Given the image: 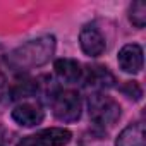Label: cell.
<instances>
[{
  "instance_id": "1",
  "label": "cell",
  "mask_w": 146,
  "mask_h": 146,
  "mask_svg": "<svg viewBox=\"0 0 146 146\" xmlns=\"http://www.w3.org/2000/svg\"><path fill=\"white\" fill-rule=\"evenodd\" d=\"M55 45L57 43L52 35L40 36L12 50L7 57V62L14 69H19V70L40 67L52 58V55L55 53Z\"/></svg>"
},
{
  "instance_id": "9",
  "label": "cell",
  "mask_w": 146,
  "mask_h": 146,
  "mask_svg": "<svg viewBox=\"0 0 146 146\" xmlns=\"http://www.w3.org/2000/svg\"><path fill=\"white\" fill-rule=\"evenodd\" d=\"M70 137H72V132L64 127H50L36 134V139L40 141L41 146H65L69 144Z\"/></svg>"
},
{
  "instance_id": "2",
  "label": "cell",
  "mask_w": 146,
  "mask_h": 146,
  "mask_svg": "<svg viewBox=\"0 0 146 146\" xmlns=\"http://www.w3.org/2000/svg\"><path fill=\"white\" fill-rule=\"evenodd\" d=\"M88 112L93 122L100 125H113L120 117V105L102 93H95L88 100Z\"/></svg>"
},
{
  "instance_id": "5",
  "label": "cell",
  "mask_w": 146,
  "mask_h": 146,
  "mask_svg": "<svg viewBox=\"0 0 146 146\" xmlns=\"http://www.w3.org/2000/svg\"><path fill=\"white\" fill-rule=\"evenodd\" d=\"M117 60H119V65L124 72L137 74L143 69V48L136 43H129V45L120 48Z\"/></svg>"
},
{
  "instance_id": "10",
  "label": "cell",
  "mask_w": 146,
  "mask_h": 146,
  "mask_svg": "<svg viewBox=\"0 0 146 146\" xmlns=\"http://www.w3.org/2000/svg\"><path fill=\"white\" fill-rule=\"evenodd\" d=\"M115 146H146L144 144V124L136 122L127 125L117 137Z\"/></svg>"
},
{
  "instance_id": "4",
  "label": "cell",
  "mask_w": 146,
  "mask_h": 146,
  "mask_svg": "<svg viewBox=\"0 0 146 146\" xmlns=\"http://www.w3.org/2000/svg\"><path fill=\"white\" fill-rule=\"evenodd\" d=\"M79 45H81V50L90 57H100L107 48L103 35L96 28H91V26H86V28L81 29Z\"/></svg>"
},
{
  "instance_id": "12",
  "label": "cell",
  "mask_w": 146,
  "mask_h": 146,
  "mask_svg": "<svg viewBox=\"0 0 146 146\" xmlns=\"http://www.w3.org/2000/svg\"><path fill=\"white\" fill-rule=\"evenodd\" d=\"M120 90H122L124 95H127L132 100H141V96H143V90H141V86L136 81H127Z\"/></svg>"
},
{
  "instance_id": "14",
  "label": "cell",
  "mask_w": 146,
  "mask_h": 146,
  "mask_svg": "<svg viewBox=\"0 0 146 146\" xmlns=\"http://www.w3.org/2000/svg\"><path fill=\"white\" fill-rule=\"evenodd\" d=\"M4 90H5V79H4L2 74H0V95L4 93Z\"/></svg>"
},
{
  "instance_id": "3",
  "label": "cell",
  "mask_w": 146,
  "mask_h": 146,
  "mask_svg": "<svg viewBox=\"0 0 146 146\" xmlns=\"http://www.w3.org/2000/svg\"><path fill=\"white\" fill-rule=\"evenodd\" d=\"M53 115L62 122H74L81 117V100L79 95L74 91H60L55 95L53 103Z\"/></svg>"
},
{
  "instance_id": "7",
  "label": "cell",
  "mask_w": 146,
  "mask_h": 146,
  "mask_svg": "<svg viewBox=\"0 0 146 146\" xmlns=\"http://www.w3.org/2000/svg\"><path fill=\"white\" fill-rule=\"evenodd\" d=\"M86 86H91L95 90H107L115 84L113 74L103 65H91L86 70Z\"/></svg>"
},
{
  "instance_id": "13",
  "label": "cell",
  "mask_w": 146,
  "mask_h": 146,
  "mask_svg": "<svg viewBox=\"0 0 146 146\" xmlns=\"http://www.w3.org/2000/svg\"><path fill=\"white\" fill-rule=\"evenodd\" d=\"M17 146H41L40 141L36 139V136H29V137H24Z\"/></svg>"
},
{
  "instance_id": "8",
  "label": "cell",
  "mask_w": 146,
  "mask_h": 146,
  "mask_svg": "<svg viewBox=\"0 0 146 146\" xmlns=\"http://www.w3.org/2000/svg\"><path fill=\"white\" fill-rule=\"evenodd\" d=\"M55 74L58 76L60 81L64 83H78L83 76L81 64L74 58H58L53 64Z\"/></svg>"
},
{
  "instance_id": "6",
  "label": "cell",
  "mask_w": 146,
  "mask_h": 146,
  "mask_svg": "<svg viewBox=\"0 0 146 146\" xmlns=\"http://www.w3.org/2000/svg\"><path fill=\"white\" fill-rule=\"evenodd\" d=\"M43 117H45L43 110L38 105H33V103H21L12 110V119L23 127L38 125L43 120Z\"/></svg>"
},
{
  "instance_id": "11",
  "label": "cell",
  "mask_w": 146,
  "mask_h": 146,
  "mask_svg": "<svg viewBox=\"0 0 146 146\" xmlns=\"http://www.w3.org/2000/svg\"><path fill=\"white\" fill-rule=\"evenodd\" d=\"M129 19L136 28H144V24H146V4L143 0H137V2H134L131 5Z\"/></svg>"
}]
</instances>
